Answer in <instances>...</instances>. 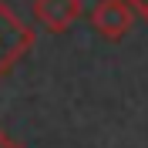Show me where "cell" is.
Returning a JSON list of instances; mask_svg holds the SVG:
<instances>
[{"mask_svg":"<svg viewBox=\"0 0 148 148\" xmlns=\"http://www.w3.org/2000/svg\"><path fill=\"white\" fill-rule=\"evenodd\" d=\"M34 47V30L0 0V77Z\"/></svg>","mask_w":148,"mask_h":148,"instance_id":"obj_1","label":"cell"},{"mask_svg":"<svg viewBox=\"0 0 148 148\" xmlns=\"http://www.w3.org/2000/svg\"><path fill=\"white\" fill-rule=\"evenodd\" d=\"M135 10L128 7V0H98L91 10V27L104 37V40H121L131 30Z\"/></svg>","mask_w":148,"mask_h":148,"instance_id":"obj_2","label":"cell"},{"mask_svg":"<svg viewBox=\"0 0 148 148\" xmlns=\"http://www.w3.org/2000/svg\"><path fill=\"white\" fill-rule=\"evenodd\" d=\"M81 0H34V17L44 24L51 34H64L74 20L81 17Z\"/></svg>","mask_w":148,"mask_h":148,"instance_id":"obj_3","label":"cell"},{"mask_svg":"<svg viewBox=\"0 0 148 148\" xmlns=\"http://www.w3.org/2000/svg\"><path fill=\"white\" fill-rule=\"evenodd\" d=\"M128 7H131V10H138L141 17L148 20V0H128Z\"/></svg>","mask_w":148,"mask_h":148,"instance_id":"obj_4","label":"cell"},{"mask_svg":"<svg viewBox=\"0 0 148 148\" xmlns=\"http://www.w3.org/2000/svg\"><path fill=\"white\" fill-rule=\"evenodd\" d=\"M0 148H20V141H14V138L7 135V131L0 128Z\"/></svg>","mask_w":148,"mask_h":148,"instance_id":"obj_5","label":"cell"}]
</instances>
